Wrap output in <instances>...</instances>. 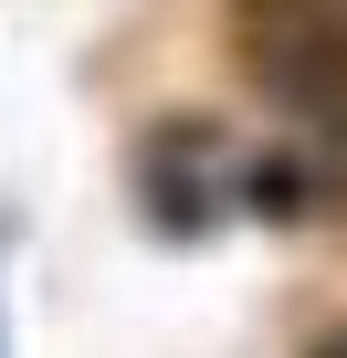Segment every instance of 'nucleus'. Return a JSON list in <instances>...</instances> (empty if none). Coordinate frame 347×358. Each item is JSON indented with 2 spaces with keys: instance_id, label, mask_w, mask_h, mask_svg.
I'll return each mask as SVG.
<instances>
[{
  "instance_id": "f257e3e1",
  "label": "nucleus",
  "mask_w": 347,
  "mask_h": 358,
  "mask_svg": "<svg viewBox=\"0 0 347 358\" xmlns=\"http://www.w3.org/2000/svg\"><path fill=\"white\" fill-rule=\"evenodd\" d=\"M242 74L305 127H347V0H242L232 11Z\"/></svg>"
},
{
  "instance_id": "7ed1b4c3",
  "label": "nucleus",
  "mask_w": 347,
  "mask_h": 358,
  "mask_svg": "<svg viewBox=\"0 0 347 358\" xmlns=\"http://www.w3.org/2000/svg\"><path fill=\"white\" fill-rule=\"evenodd\" d=\"M316 358H347V327H337V337H326V348H316Z\"/></svg>"
},
{
  "instance_id": "f03ea898",
  "label": "nucleus",
  "mask_w": 347,
  "mask_h": 358,
  "mask_svg": "<svg viewBox=\"0 0 347 358\" xmlns=\"http://www.w3.org/2000/svg\"><path fill=\"white\" fill-rule=\"evenodd\" d=\"M137 190H147L158 222L200 232V222H221V201L242 190V148H232L211 116H168V127L137 148Z\"/></svg>"
}]
</instances>
